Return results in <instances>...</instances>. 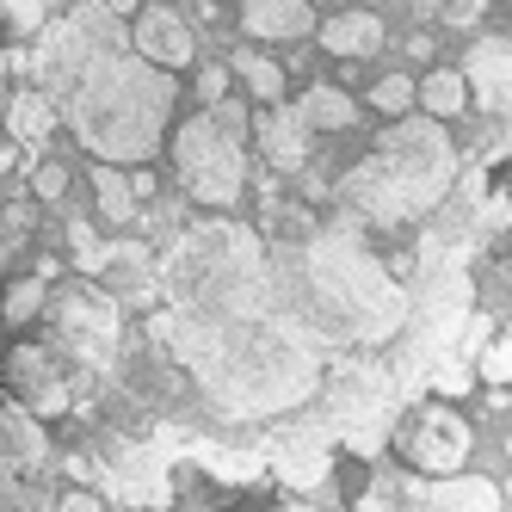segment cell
<instances>
[{
	"mask_svg": "<svg viewBox=\"0 0 512 512\" xmlns=\"http://www.w3.org/2000/svg\"><path fill=\"white\" fill-rule=\"evenodd\" d=\"M142 303H149L142 340L192 383L198 408L229 432L260 426L278 438L321 401L340 364V352L290 297L266 229L241 216H198L173 229L155 253V284Z\"/></svg>",
	"mask_w": 512,
	"mask_h": 512,
	"instance_id": "6da1fadb",
	"label": "cell"
},
{
	"mask_svg": "<svg viewBox=\"0 0 512 512\" xmlns=\"http://www.w3.org/2000/svg\"><path fill=\"white\" fill-rule=\"evenodd\" d=\"M25 68L56 99L75 142L105 167H142L167 149L179 81L130 44V25L112 13V0H75L56 13Z\"/></svg>",
	"mask_w": 512,
	"mask_h": 512,
	"instance_id": "7a4b0ae2",
	"label": "cell"
},
{
	"mask_svg": "<svg viewBox=\"0 0 512 512\" xmlns=\"http://www.w3.org/2000/svg\"><path fill=\"white\" fill-rule=\"evenodd\" d=\"M290 297L309 315V327L334 346L340 358L352 352H395L414 321V284L389 266L383 241L352 223V216H321L303 241H272Z\"/></svg>",
	"mask_w": 512,
	"mask_h": 512,
	"instance_id": "3957f363",
	"label": "cell"
},
{
	"mask_svg": "<svg viewBox=\"0 0 512 512\" xmlns=\"http://www.w3.org/2000/svg\"><path fill=\"white\" fill-rule=\"evenodd\" d=\"M457 179L463 167H457V142L445 118H395L334 179V210L364 223L371 235H395V229L432 223L457 192Z\"/></svg>",
	"mask_w": 512,
	"mask_h": 512,
	"instance_id": "277c9868",
	"label": "cell"
},
{
	"mask_svg": "<svg viewBox=\"0 0 512 512\" xmlns=\"http://www.w3.org/2000/svg\"><path fill=\"white\" fill-rule=\"evenodd\" d=\"M167 155H173V179L179 192L204 210H235L247 192V167H253V118L247 105L223 99V105H204L198 118H186L167 136Z\"/></svg>",
	"mask_w": 512,
	"mask_h": 512,
	"instance_id": "5b68a950",
	"label": "cell"
},
{
	"mask_svg": "<svg viewBox=\"0 0 512 512\" xmlns=\"http://www.w3.org/2000/svg\"><path fill=\"white\" fill-rule=\"evenodd\" d=\"M44 315H50V334H44V340L68 358V371L81 377V389H87L81 408H93L99 389L112 383L124 346H130L124 303H118L99 278H68L62 290H50V309H44ZM81 408H75V414H81Z\"/></svg>",
	"mask_w": 512,
	"mask_h": 512,
	"instance_id": "8992f818",
	"label": "cell"
},
{
	"mask_svg": "<svg viewBox=\"0 0 512 512\" xmlns=\"http://www.w3.org/2000/svg\"><path fill=\"white\" fill-rule=\"evenodd\" d=\"M56 445L38 414H25L0 383V512H56L50 494Z\"/></svg>",
	"mask_w": 512,
	"mask_h": 512,
	"instance_id": "52a82bcc",
	"label": "cell"
},
{
	"mask_svg": "<svg viewBox=\"0 0 512 512\" xmlns=\"http://www.w3.org/2000/svg\"><path fill=\"white\" fill-rule=\"evenodd\" d=\"M0 383H7V395L38 420H62V414L75 420V408L87 401L81 377L68 371V358L50 340H13L0 352Z\"/></svg>",
	"mask_w": 512,
	"mask_h": 512,
	"instance_id": "ba28073f",
	"label": "cell"
},
{
	"mask_svg": "<svg viewBox=\"0 0 512 512\" xmlns=\"http://www.w3.org/2000/svg\"><path fill=\"white\" fill-rule=\"evenodd\" d=\"M469 451H475V426L451 401H420V408L395 426V457L414 475H463Z\"/></svg>",
	"mask_w": 512,
	"mask_h": 512,
	"instance_id": "9c48e42d",
	"label": "cell"
},
{
	"mask_svg": "<svg viewBox=\"0 0 512 512\" xmlns=\"http://www.w3.org/2000/svg\"><path fill=\"white\" fill-rule=\"evenodd\" d=\"M401 488H408V500L420 512H500V488L488 482V475H414L401 469Z\"/></svg>",
	"mask_w": 512,
	"mask_h": 512,
	"instance_id": "30bf717a",
	"label": "cell"
},
{
	"mask_svg": "<svg viewBox=\"0 0 512 512\" xmlns=\"http://www.w3.org/2000/svg\"><path fill=\"white\" fill-rule=\"evenodd\" d=\"M253 149L266 155V167L278 179H297V173L315 167V136L297 118V105H272L266 118H253Z\"/></svg>",
	"mask_w": 512,
	"mask_h": 512,
	"instance_id": "8fae6325",
	"label": "cell"
},
{
	"mask_svg": "<svg viewBox=\"0 0 512 512\" xmlns=\"http://www.w3.org/2000/svg\"><path fill=\"white\" fill-rule=\"evenodd\" d=\"M130 44L149 56L155 68H192V56H198V31L186 25V13H179L173 0H155V7L136 13Z\"/></svg>",
	"mask_w": 512,
	"mask_h": 512,
	"instance_id": "7c38bea8",
	"label": "cell"
},
{
	"mask_svg": "<svg viewBox=\"0 0 512 512\" xmlns=\"http://www.w3.org/2000/svg\"><path fill=\"white\" fill-rule=\"evenodd\" d=\"M469 75V99L494 118H512V38H482L463 56Z\"/></svg>",
	"mask_w": 512,
	"mask_h": 512,
	"instance_id": "4fadbf2b",
	"label": "cell"
},
{
	"mask_svg": "<svg viewBox=\"0 0 512 512\" xmlns=\"http://www.w3.org/2000/svg\"><path fill=\"white\" fill-rule=\"evenodd\" d=\"M241 25L260 44H297L321 19H315V0H241Z\"/></svg>",
	"mask_w": 512,
	"mask_h": 512,
	"instance_id": "5bb4252c",
	"label": "cell"
},
{
	"mask_svg": "<svg viewBox=\"0 0 512 512\" xmlns=\"http://www.w3.org/2000/svg\"><path fill=\"white\" fill-rule=\"evenodd\" d=\"M7 136H13V149H38V142H50L56 136V124H62V112H56V99L38 87V81H19L13 87V99H7Z\"/></svg>",
	"mask_w": 512,
	"mask_h": 512,
	"instance_id": "9a60e30c",
	"label": "cell"
},
{
	"mask_svg": "<svg viewBox=\"0 0 512 512\" xmlns=\"http://www.w3.org/2000/svg\"><path fill=\"white\" fill-rule=\"evenodd\" d=\"M315 38L327 56H377L383 50V13L371 7H346V13H327L315 25Z\"/></svg>",
	"mask_w": 512,
	"mask_h": 512,
	"instance_id": "2e32d148",
	"label": "cell"
},
{
	"mask_svg": "<svg viewBox=\"0 0 512 512\" xmlns=\"http://www.w3.org/2000/svg\"><path fill=\"white\" fill-rule=\"evenodd\" d=\"M297 118L309 124L315 142H321V136H346V130L358 124V99H352L346 87H309V93L297 99Z\"/></svg>",
	"mask_w": 512,
	"mask_h": 512,
	"instance_id": "e0dca14e",
	"label": "cell"
},
{
	"mask_svg": "<svg viewBox=\"0 0 512 512\" xmlns=\"http://www.w3.org/2000/svg\"><path fill=\"white\" fill-rule=\"evenodd\" d=\"M93 192H99V216L112 229H136L142 223V210H136L142 198H136V186H130L118 167H93Z\"/></svg>",
	"mask_w": 512,
	"mask_h": 512,
	"instance_id": "ac0fdd59",
	"label": "cell"
},
{
	"mask_svg": "<svg viewBox=\"0 0 512 512\" xmlns=\"http://www.w3.org/2000/svg\"><path fill=\"white\" fill-rule=\"evenodd\" d=\"M420 105H426V118H463L469 112V75L463 68H432L420 81Z\"/></svg>",
	"mask_w": 512,
	"mask_h": 512,
	"instance_id": "d6986e66",
	"label": "cell"
},
{
	"mask_svg": "<svg viewBox=\"0 0 512 512\" xmlns=\"http://www.w3.org/2000/svg\"><path fill=\"white\" fill-rule=\"evenodd\" d=\"M50 309V278L44 272H25L7 284V297H0V321L7 327H25V321H38Z\"/></svg>",
	"mask_w": 512,
	"mask_h": 512,
	"instance_id": "ffe728a7",
	"label": "cell"
},
{
	"mask_svg": "<svg viewBox=\"0 0 512 512\" xmlns=\"http://www.w3.org/2000/svg\"><path fill=\"white\" fill-rule=\"evenodd\" d=\"M235 75L247 81V93L260 99V105H278V99H284V68H278L272 56H260V50H241V56H235Z\"/></svg>",
	"mask_w": 512,
	"mask_h": 512,
	"instance_id": "44dd1931",
	"label": "cell"
},
{
	"mask_svg": "<svg viewBox=\"0 0 512 512\" xmlns=\"http://www.w3.org/2000/svg\"><path fill=\"white\" fill-rule=\"evenodd\" d=\"M352 512H420V506L408 500V488H401V469H377V475H371V488L358 494Z\"/></svg>",
	"mask_w": 512,
	"mask_h": 512,
	"instance_id": "7402d4cb",
	"label": "cell"
},
{
	"mask_svg": "<svg viewBox=\"0 0 512 512\" xmlns=\"http://www.w3.org/2000/svg\"><path fill=\"white\" fill-rule=\"evenodd\" d=\"M475 377H482V383H512V315L494 327V340L482 346V358H475Z\"/></svg>",
	"mask_w": 512,
	"mask_h": 512,
	"instance_id": "603a6c76",
	"label": "cell"
},
{
	"mask_svg": "<svg viewBox=\"0 0 512 512\" xmlns=\"http://www.w3.org/2000/svg\"><path fill=\"white\" fill-rule=\"evenodd\" d=\"M68 7H75V0H0V19H7L13 31H31V38H38V31L56 13H68Z\"/></svg>",
	"mask_w": 512,
	"mask_h": 512,
	"instance_id": "cb8c5ba5",
	"label": "cell"
},
{
	"mask_svg": "<svg viewBox=\"0 0 512 512\" xmlns=\"http://www.w3.org/2000/svg\"><path fill=\"white\" fill-rule=\"evenodd\" d=\"M414 99H420V87H414L408 75H383V81L371 87V105H377V112H389V118H408Z\"/></svg>",
	"mask_w": 512,
	"mask_h": 512,
	"instance_id": "d4e9b609",
	"label": "cell"
},
{
	"mask_svg": "<svg viewBox=\"0 0 512 512\" xmlns=\"http://www.w3.org/2000/svg\"><path fill=\"white\" fill-rule=\"evenodd\" d=\"M229 81H235V62H204L198 68V99L204 105H223L229 99Z\"/></svg>",
	"mask_w": 512,
	"mask_h": 512,
	"instance_id": "484cf974",
	"label": "cell"
},
{
	"mask_svg": "<svg viewBox=\"0 0 512 512\" xmlns=\"http://www.w3.org/2000/svg\"><path fill=\"white\" fill-rule=\"evenodd\" d=\"M31 192H38V198H62V192H68V161L31 167Z\"/></svg>",
	"mask_w": 512,
	"mask_h": 512,
	"instance_id": "4316f807",
	"label": "cell"
},
{
	"mask_svg": "<svg viewBox=\"0 0 512 512\" xmlns=\"http://www.w3.org/2000/svg\"><path fill=\"white\" fill-rule=\"evenodd\" d=\"M56 512H112V500H105L99 488H62L56 494Z\"/></svg>",
	"mask_w": 512,
	"mask_h": 512,
	"instance_id": "83f0119b",
	"label": "cell"
},
{
	"mask_svg": "<svg viewBox=\"0 0 512 512\" xmlns=\"http://www.w3.org/2000/svg\"><path fill=\"white\" fill-rule=\"evenodd\" d=\"M438 7H445V19H451V25H475L488 0H438Z\"/></svg>",
	"mask_w": 512,
	"mask_h": 512,
	"instance_id": "f1b7e54d",
	"label": "cell"
},
{
	"mask_svg": "<svg viewBox=\"0 0 512 512\" xmlns=\"http://www.w3.org/2000/svg\"><path fill=\"white\" fill-rule=\"evenodd\" d=\"M272 512H315V506H303V500H297V506H272Z\"/></svg>",
	"mask_w": 512,
	"mask_h": 512,
	"instance_id": "f546056e",
	"label": "cell"
},
{
	"mask_svg": "<svg viewBox=\"0 0 512 512\" xmlns=\"http://www.w3.org/2000/svg\"><path fill=\"white\" fill-rule=\"evenodd\" d=\"M506 500H512V475H506Z\"/></svg>",
	"mask_w": 512,
	"mask_h": 512,
	"instance_id": "4dcf8cb0",
	"label": "cell"
}]
</instances>
